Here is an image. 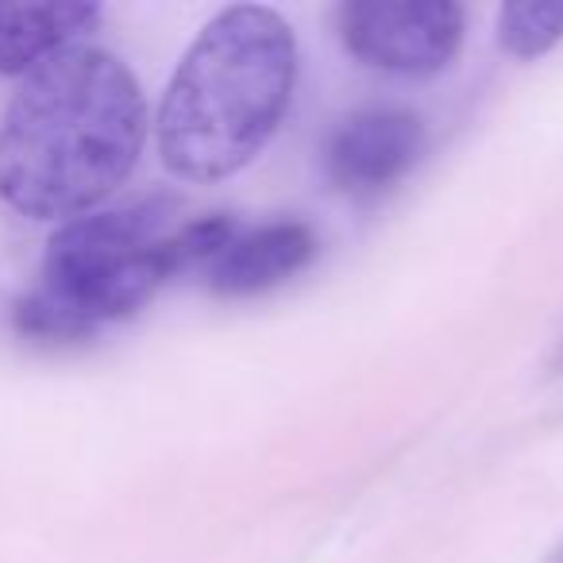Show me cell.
Segmentation results:
<instances>
[{
  "mask_svg": "<svg viewBox=\"0 0 563 563\" xmlns=\"http://www.w3.org/2000/svg\"><path fill=\"white\" fill-rule=\"evenodd\" d=\"M147 101L101 47H66L35 66L0 124V197L35 220H74L140 163Z\"/></svg>",
  "mask_w": 563,
  "mask_h": 563,
  "instance_id": "6da1fadb",
  "label": "cell"
},
{
  "mask_svg": "<svg viewBox=\"0 0 563 563\" xmlns=\"http://www.w3.org/2000/svg\"><path fill=\"white\" fill-rule=\"evenodd\" d=\"M298 81L290 24L266 4H232L194 40L158 109V151L174 178L220 181L278 132Z\"/></svg>",
  "mask_w": 563,
  "mask_h": 563,
  "instance_id": "7a4b0ae2",
  "label": "cell"
},
{
  "mask_svg": "<svg viewBox=\"0 0 563 563\" xmlns=\"http://www.w3.org/2000/svg\"><path fill=\"white\" fill-rule=\"evenodd\" d=\"M174 197H140L81 212L47 240L40 286L16 301V329L40 340H81L140 313L174 278Z\"/></svg>",
  "mask_w": 563,
  "mask_h": 563,
  "instance_id": "3957f363",
  "label": "cell"
},
{
  "mask_svg": "<svg viewBox=\"0 0 563 563\" xmlns=\"http://www.w3.org/2000/svg\"><path fill=\"white\" fill-rule=\"evenodd\" d=\"M336 24L347 55L394 78H432L463 47V9L452 0H347Z\"/></svg>",
  "mask_w": 563,
  "mask_h": 563,
  "instance_id": "277c9868",
  "label": "cell"
},
{
  "mask_svg": "<svg viewBox=\"0 0 563 563\" xmlns=\"http://www.w3.org/2000/svg\"><path fill=\"white\" fill-rule=\"evenodd\" d=\"M424 124L406 109H371L352 117L329 143V174L347 194H378L417 163Z\"/></svg>",
  "mask_w": 563,
  "mask_h": 563,
  "instance_id": "5b68a950",
  "label": "cell"
},
{
  "mask_svg": "<svg viewBox=\"0 0 563 563\" xmlns=\"http://www.w3.org/2000/svg\"><path fill=\"white\" fill-rule=\"evenodd\" d=\"M317 255V235L301 220H278L255 232H240L209 266V286L220 298H251L294 278Z\"/></svg>",
  "mask_w": 563,
  "mask_h": 563,
  "instance_id": "8992f818",
  "label": "cell"
},
{
  "mask_svg": "<svg viewBox=\"0 0 563 563\" xmlns=\"http://www.w3.org/2000/svg\"><path fill=\"white\" fill-rule=\"evenodd\" d=\"M101 20L86 0H40V4H0V74H32L58 51L78 47Z\"/></svg>",
  "mask_w": 563,
  "mask_h": 563,
  "instance_id": "52a82bcc",
  "label": "cell"
},
{
  "mask_svg": "<svg viewBox=\"0 0 563 563\" xmlns=\"http://www.w3.org/2000/svg\"><path fill=\"white\" fill-rule=\"evenodd\" d=\"M563 40V0H514L498 12V43L514 58H540Z\"/></svg>",
  "mask_w": 563,
  "mask_h": 563,
  "instance_id": "ba28073f",
  "label": "cell"
}]
</instances>
